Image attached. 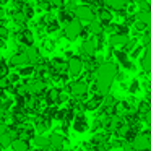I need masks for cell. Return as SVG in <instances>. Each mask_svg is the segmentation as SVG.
<instances>
[{
	"label": "cell",
	"mask_w": 151,
	"mask_h": 151,
	"mask_svg": "<svg viewBox=\"0 0 151 151\" xmlns=\"http://www.w3.org/2000/svg\"><path fill=\"white\" fill-rule=\"evenodd\" d=\"M117 75V67L114 63H102L98 68V80H96V91L101 96H106Z\"/></svg>",
	"instance_id": "cell-1"
},
{
	"label": "cell",
	"mask_w": 151,
	"mask_h": 151,
	"mask_svg": "<svg viewBox=\"0 0 151 151\" xmlns=\"http://www.w3.org/2000/svg\"><path fill=\"white\" fill-rule=\"evenodd\" d=\"M81 31H83V28L78 20H70L65 23V36L68 39H76L81 34Z\"/></svg>",
	"instance_id": "cell-2"
},
{
	"label": "cell",
	"mask_w": 151,
	"mask_h": 151,
	"mask_svg": "<svg viewBox=\"0 0 151 151\" xmlns=\"http://www.w3.org/2000/svg\"><path fill=\"white\" fill-rule=\"evenodd\" d=\"M150 146H151L150 135L140 133V135H135V137H133V141H132V148H133V150H137V151H146Z\"/></svg>",
	"instance_id": "cell-3"
},
{
	"label": "cell",
	"mask_w": 151,
	"mask_h": 151,
	"mask_svg": "<svg viewBox=\"0 0 151 151\" xmlns=\"http://www.w3.org/2000/svg\"><path fill=\"white\" fill-rule=\"evenodd\" d=\"M75 15L78 20L81 21H93L96 17L94 10H93L91 7H86V5H83V7H76L75 8Z\"/></svg>",
	"instance_id": "cell-4"
},
{
	"label": "cell",
	"mask_w": 151,
	"mask_h": 151,
	"mask_svg": "<svg viewBox=\"0 0 151 151\" xmlns=\"http://www.w3.org/2000/svg\"><path fill=\"white\" fill-rule=\"evenodd\" d=\"M67 68H68V72H70V75H78L80 72H81V68H83V62L80 59H76V57H72V59L68 60V63H67Z\"/></svg>",
	"instance_id": "cell-5"
},
{
	"label": "cell",
	"mask_w": 151,
	"mask_h": 151,
	"mask_svg": "<svg viewBox=\"0 0 151 151\" xmlns=\"http://www.w3.org/2000/svg\"><path fill=\"white\" fill-rule=\"evenodd\" d=\"M44 88H46V85H44L42 80H33L31 83L26 85V91L31 93V94H39V93L44 91Z\"/></svg>",
	"instance_id": "cell-6"
},
{
	"label": "cell",
	"mask_w": 151,
	"mask_h": 151,
	"mask_svg": "<svg viewBox=\"0 0 151 151\" xmlns=\"http://www.w3.org/2000/svg\"><path fill=\"white\" fill-rule=\"evenodd\" d=\"M86 91H88V85H86V81H75L72 86H70V93L75 94V96H83Z\"/></svg>",
	"instance_id": "cell-7"
},
{
	"label": "cell",
	"mask_w": 151,
	"mask_h": 151,
	"mask_svg": "<svg viewBox=\"0 0 151 151\" xmlns=\"http://www.w3.org/2000/svg\"><path fill=\"white\" fill-rule=\"evenodd\" d=\"M81 49H83V52H85L86 55H93V54L96 52V49H98V41H96L94 37H91V39H86L85 42H83Z\"/></svg>",
	"instance_id": "cell-8"
},
{
	"label": "cell",
	"mask_w": 151,
	"mask_h": 151,
	"mask_svg": "<svg viewBox=\"0 0 151 151\" xmlns=\"http://www.w3.org/2000/svg\"><path fill=\"white\" fill-rule=\"evenodd\" d=\"M28 63H29V60H28V57L23 54H17V55H13L10 59V65L13 67H18V68H21V67H26Z\"/></svg>",
	"instance_id": "cell-9"
},
{
	"label": "cell",
	"mask_w": 151,
	"mask_h": 151,
	"mask_svg": "<svg viewBox=\"0 0 151 151\" xmlns=\"http://www.w3.org/2000/svg\"><path fill=\"white\" fill-rule=\"evenodd\" d=\"M141 67H143V70H146V72H151V41L146 42V54H145V57L141 59Z\"/></svg>",
	"instance_id": "cell-10"
},
{
	"label": "cell",
	"mask_w": 151,
	"mask_h": 151,
	"mask_svg": "<svg viewBox=\"0 0 151 151\" xmlns=\"http://www.w3.org/2000/svg\"><path fill=\"white\" fill-rule=\"evenodd\" d=\"M128 42V37L125 36V34H120V33H117V34H112L111 36V39H109V44L111 46H124V44H127Z\"/></svg>",
	"instance_id": "cell-11"
},
{
	"label": "cell",
	"mask_w": 151,
	"mask_h": 151,
	"mask_svg": "<svg viewBox=\"0 0 151 151\" xmlns=\"http://www.w3.org/2000/svg\"><path fill=\"white\" fill-rule=\"evenodd\" d=\"M24 55L28 57L29 62H37V60H39V52H37L33 46H28L26 49H24Z\"/></svg>",
	"instance_id": "cell-12"
},
{
	"label": "cell",
	"mask_w": 151,
	"mask_h": 151,
	"mask_svg": "<svg viewBox=\"0 0 151 151\" xmlns=\"http://www.w3.org/2000/svg\"><path fill=\"white\" fill-rule=\"evenodd\" d=\"M12 148H13V151H28V143L24 140H20V138H15V140H12Z\"/></svg>",
	"instance_id": "cell-13"
},
{
	"label": "cell",
	"mask_w": 151,
	"mask_h": 151,
	"mask_svg": "<svg viewBox=\"0 0 151 151\" xmlns=\"http://www.w3.org/2000/svg\"><path fill=\"white\" fill-rule=\"evenodd\" d=\"M50 141V146L54 148V150H60V148L63 146V137L62 135H52V137L49 138Z\"/></svg>",
	"instance_id": "cell-14"
},
{
	"label": "cell",
	"mask_w": 151,
	"mask_h": 151,
	"mask_svg": "<svg viewBox=\"0 0 151 151\" xmlns=\"http://www.w3.org/2000/svg\"><path fill=\"white\" fill-rule=\"evenodd\" d=\"M106 5L109 8H114V10H120L127 5V0H106Z\"/></svg>",
	"instance_id": "cell-15"
},
{
	"label": "cell",
	"mask_w": 151,
	"mask_h": 151,
	"mask_svg": "<svg viewBox=\"0 0 151 151\" xmlns=\"http://www.w3.org/2000/svg\"><path fill=\"white\" fill-rule=\"evenodd\" d=\"M34 143H36V146H37V148H42V150H47V148L50 146L49 138L42 137V135H39V137H36V138H34Z\"/></svg>",
	"instance_id": "cell-16"
},
{
	"label": "cell",
	"mask_w": 151,
	"mask_h": 151,
	"mask_svg": "<svg viewBox=\"0 0 151 151\" xmlns=\"http://www.w3.org/2000/svg\"><path fill=\"white\" fill-rule=\"evenodd\" d=\"M12 135H10V132H4V133H0V146H8V145L12 143Z\"/></svg>",
	"instance_id": "cell-17"
},
{
	"label": "cell",
	"mask_w": 151,
	"mask_h": 151,
	"mask_svg": "<svg viewBox=\"0 0 151 151\" xmlns=\"http://www.w3.org/2000/svg\"><path fill=\"white\" fill-rule=\"evenodd\" d=\"M89 31H91L93 34H96V36H99V34L102 33V24L99 23V21H94V23L89 24Z\"/></svg>",
	"instance_id": "cell-18"
},
{
	"label": "cell",
	"mask_w": 151,
	"mask_h": 151,
	"mask_svg": "<svg viewBox=\"0 0 151 151\" xmlns=\"http://www.w3.org/2000/svg\"><path fill=\"white\" fill-rule=\"evenodd\" d=\"M150 15H151L150 12H143V10H140V12L137 13V20L146 24V23H148V20H150Z\"/></svg>",
	"instance_id": "cell-19"
},
{
	"label": "cell",
	"mask_w": 151,
	"mask_h": 151,
	"mask_svg": "<svg viewBox=\"0 0 151 151\" xmlns=\"http://www.w3.org/2000/svg\"><path fill=\"white\" fill-rule=\"evenodd\" d=\"M75 128L78 132H83L86 128V122H85V119H78V120H76V124H75Z\"/></svg>",
	"instance_id": "cell-20"
},
{
	"label": "cell",
	"mask_w": 151,
	"mask_h": 151,
	"mask_svg": "<svg viewBox=\"0 0 151 151\" xmlns=\"http://www.w3.org/2000/svg\"><path fill=\"white\" fill-rule=\"evenodd\" d=\"M20 73H21V75H31V73H33V67H29V65L21 67V68H20Z\"/></svg>",
	"instance_id": "cell-21"
},
{
	"label": "cell",
	"mask_w": 151,
	"mask_h": 151,
	"mask_svg": "<svg viewBox=\"0 0 151 151\" xmlns=\"http://www.w3.org/2000/svg\"><path fill=\"white\" fill-rule=\"evenodd\" d=\"M26 20V15H24V12H17V13H15V21H24Z\"/></svg>",
	"instance_id": "cell-22"
},
{
	"label": "cell",
	"mask_w": 151,
	"mask_h": 151,
	"mask_svg": "<svg viewBox=\"0 0 151 151\" xmlns=\"http://www.w3.org/2000/svg\"><path fill=\"white\" fill-rule=\"evenodd\" d=\"M143 120L146 122V124H151V111H150V109L143 112Z\"/></svg>",
	"instance_id": "cell-23"
},
{
	"label": "cell",
	"mask_w": 151,
	"mask_h": 151,
	"mask_svg": "<svg viewBox=\"0 0 151 151\" xmlns=\"http://www.w3.org/2000/svg\"><path fill=\"white\" fill-rule=\"evenodd\" d=\"M57 94H59V93L55 91V89H52V91H49V96H47V99H49L50 102H54L57 99Z\"/></svg>",
	"instance_id": "cell-24"
},
{
	"label": "cell",
	"mask_w": 151,
	"mask_h": 151,
	"mask_svg": "<svg viewBox=\"0 0 151 151\" xmlns=\"http://www.w3.org/2000/svg\"><path fill=\"white\" fill-rule=\"evenodd\" d=\"M140 10H143V12H150V5H148L146 2H143V0H140Z\"/></svg>",
	"instance_id": "cell-25"
},
{
	"label": "cell",
	"mask_w": 151,
	"mask_h": 151,
	"mask_svg": "<svg viewBox=\"0 0 151 151\" xmlns=\"http://www.w3.org/2000/svg\"><path fill=\"white\" fill-rule=\"evenodd\" d=\"M101 18H102V21H107L109 18H111V15H109V12H101Z\"/></svg>",
	"instance_id": "cell-26"
},
{
	"label": "cell",
	"mask_w": 151,
	"mask_h": 151,
	"mask_svg": "<svg viewBox=\"0 0 151 151\" xmlns=\"http://www.w3.org/2000/svg\"><path fill=\"white\" fill-rule=\"evenodd\" d=\"M8 34V31H7V28H4V26H0V37H5Z\"/></svg>",
	"instance_id": "cell-27"
},
{
	"label": "cell",
	"mask_w": 151,
	"mask_h": 151,
	"mask_svg": "<svg viewBox=\"0 0 151 151\" xmlns=\"http://www.w3.org/2000/svg\"><path fill=\"white\" fill-rule=\"evenodd\" d=\"M7 78H4V76H0V88H5L7 86Z\"/></svg>",
	"instance_id": "cell-28"
},
{
	"label": "cell",
	"mask_w": 151,
	"mask_h": 151,
	"mask_svg": "<svg viewBox=\"0 0 151 151\" xmlns=\"http://www.w3.org/2000/svg\"><path fill=\"white\" fill-rule=\"evenodd\" d=\"M47 2H49V4H52V5H60L63 0H47Z\"/></svg>",
	"instance_id": "cell-29"
},
{
	"label": "cell",
	"mask_w": 151,
	"mask_h": 151,
	"mask_svg": "<svg viewBox=\"0 0 151 151\" xmlns=\"http://www.w3.org/2000/svg\"><path fill=\"white\" fill-rule=\"evenodd\" d=\"M145 28V23H141V21H138L137 23V29H143Z\"/></svg>",
	"instance_id": "cell-30"
},
{
	"label": "cell",
	"mask_w": 151,
	"mask_h": 151,
	"mask_svg": "<svg viewBox=\"0 0 151 151\" xmlns=\"http://www.w3.org/2000/svg\"><path fill=\"white\" fill-rule=\"evenodd\" d=\"M148 29H150V33H151V15H150V20H148Z\"/></svg>",
	"instance_id": "cell-31"
},
{
	"label": "cell",
	"mask_w": 151,
	"mask_h": 151,
	"mask_svg": "<svg viewBox=\"0 0 151 151\" xmlns=\"http://www.w3.org/2000/svg\"><path fill=\"white\" fill-rule=\"evenodd\" d=\"M4 17H5V12L2 10V8H0V20H2V18H4Z\"/></svg>",
	"instance_id": "cell-32"
},
{
	"label": "cell",
	"mask_w": 151,
	"mask_h": 151,
	"mask_svg": "<svg viewBox=\"0 0 151 151\" xmlns=\"http://www.w3.org/2000/svg\"><path fill=\"white\" fill-rule=\"evenodd\" d=\"M5 2H7V0H0V4H5Z\"/></svg>",
	"instance_id": "cell-33"
},
{
	"label": "cell",
	"mask_w": 151,
	"mask_h": 151,
	"mask_svg": "<svg viewBox=\"0 0 151 151\" xmlns=\"http://www.w3.org/2000/svg\"><path fill=\"white\" fill-rule=\"evenodd\" d=\"M47 151H59V150H54V148H52V150H47Z\"/></svg>",
	"instance_id": "cell-34"
},
{
	"label": "cell",
	"mask_w": 151,
	"mask_h": 151,
	"mask_svg": "<svg viewBox=\"0 0 151 151\" xmlns=\"http://www.w3.org/2000/svg\"><path fill=\"white\" fill-rule=\"evenodd\" d=\"M20 2H23V4H24V2H28V0H20Z\"/></svg>",
	"instance_id": "cell-35"
},
{
	"label": "cell",
	"mask_w": 151,
	"mask_h": 151,
	"mask_svg": "<svg viewBox=\"0 0 151 151\" xmlns=\"http://www.w3.org/2000/svg\"><path fill=\"white\" fill-rule=\"evenodd\" d=\"M130 151H137V150H130Z\"/></svg>",
	"instance_id": "cell-36"
},
{
	"label": "cell",
	"mask_w": 151,
	"mask_h": 151,
	"mask_svg": "<svg viewBox=\"0 0 151 151\" xmlns=\"http://www.w3.org/2000/svg\"><path fill=\"white\" fill-rule=\"evenodd\" d=\"M150 143H151V137H150Z\"/></svg>",
	"instance_id": "cell-37"
}]
</instances>
